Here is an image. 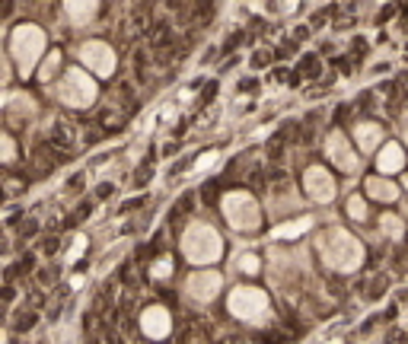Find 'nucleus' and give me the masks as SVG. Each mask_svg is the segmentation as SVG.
Segmentation results:
<instances>
[{"mask_svg":"<svg viewBox=\"0 0 408 344\" xmlns=\"http://www.w3.org/2000/svg\"><path fill=\"white\" fill-rule=\"evenodd\" d=\"M319 255H322V262H325V268H332L338 274H351V271H357L360 264H363V258H367V252H363V242L354 233H348V230H341V226H328L322 236H319Z\"/></svg>","mask_w":408,"mask_h":344,"instance_id":"nucleus-1","label":"nucleus"},{"mask_svg":"<svg viewBox=\"0 0 408 344\" xmlns=\"http://www.w3.org/2000/svg\"><path fill=\"white\" fill-rule=\"evenodd\" d=\"M45 54H48V38H45V29H42V26L20 22L10 32V58H13L20 76L36 74L39 64L45 61Z\"/></svg>","mask_w":408,"mask_h":344,"instance_id":"nucleus-2","label":"nucleus"},{"mask_svg":"<svg viewBox=\"0 0 408 344\" xmlns=\"http://www.w3.org/2000/svg\"><path fill=\"white\" fill-rule=\"evenodd\" d=\"M182 255L195 268H211L223 255V239L211 223H188L182 233Z\"/></svg>","mask_w":408,"mask_h":344,"instance_id":"nucleus-3","label":"nucleus"},{"mask_svg":"<svg viewBox=\"0 0 408 344\" xmlns=\"http://www.w3.org/2000/svg\"><path fill=\"white\" fill-rule=\"evenodd\" d=\"M99 96L96 76H93L86 67H71V70L61 74L58 83V99L64 102L67 108H90Z\"/></svg>","mask_w":408,"mask_h":344,"instance_id":"nucleus-4","label":"nucleus"},{"mask_svg":"<svg viewBox=\"0 0 408 344\" xmlns=\"http://www.w3.org/2000/svg\"><path fill=\"white\" fill-rule=\"evenodd\" d=\"M268 306H271V300L255 284H239L227 296V312L239 322H262L268 316Z\"/></svg>","mask_w":408,"mask_h":344,"instance_id":"nucleus-5","label":"nucleus"},{"mask_svg":"<svg viewBox=\"0 0 408 344\" xmlns=\"http://www.w3.org/2000/svg\"><path fill=\"white\" fill-rule=\"evenodd\" d=\"M220 214L239 233H252L262 223V208H258V201L249 192H227L220 201Z\"/></svg>","mask_w":408,"mask_h":344,"instance_id":"nucleus-6","label":"nucleus"},{"mask_svg":"<svg viewBox=\"0 0 408 344\" xmlns=\"http://www.w3.org/2000/svg\"><path fill=\"white\" fill-rule=\"evenodd\" d=\"M325 156L335 169H341L344 176H357L360 172V156L363 153L357 150V144L351 140L344 131H332L325 137Z\"/></svg>","mask_w":408,"mask_h":344,"instance_id":"nucleus-7","label":"nucleus"},{"mask_svg":"<svg viewBox=\"0 0 408 344\" xmlns=\"http://www.w3.org/2000/svg\"><path fill=\"white\" fill-rule=\"evenodd\" d=\"M80 67H86L93 76H112L118 67V58H115V48L102 38H90L80 45Z\"/></svg>","mask_w":408,"mask_h":344,"instance_id":"nucleus-8","label":"nucleus"},{"mask_svg":"<svg viewBox=\"0 0 408 344\" xmlns=\"http://www.w3.org/2000/svg\"><path fill=\"white\" fill-rule=\"evenodd\" d=\"M303 188H306V198L316 204H332L338 194V182L325 166H309L303 172Z\"/></svg>","mask_w":408,"mask_h":344,"instance_id":"nucleus-9","label":"nucleus"},{"mask_svg":"<svg viewBox=\"0 0 408 344\" xmlns=\"http://www.w3.org/2000/svg\"><path fill=\"white\" fill-rule=\"evenodd\" d=\"M223 290V278H220V271H214V268H198L188 274V284H185V294L195 300V303H211V300H217V294Z\"/></svg>","mask_w":408,"mask_h":344,"instance_id":"nucleus-10","label":"nucleus"},{"mask_svg":"<svg viewBox=\"0 0 408 344\" xmlns=\"http://www.w3.org/2000/svg\"><path fill=\"white\" fill-rule=\"evenodd\" d=\"M141 332L153 341H163L172 332V316L166 306H147L141 312Z\"/></svg>","mask_w":408,"mask_h":344,"instance_id":"nucleus-11","label":"nucleus"},{"mask_svg":"<svg viewBox=\"0 0 408 344\" xmlns=\"http://www.w3.org/2000/svg\"><path fill=\"white\" fill-rule=\"evenodd\" d=\"M398 188L389 176H370L367 182H363V194L370 198V201H379V204H395L398 201Z\"/></svg>","mask_w":408,"mask_h":344,"instance_id":"nucleus-12","label":"nucleus"},{"mask_svg":"<svg viewBox=\"0 0 408 344\" xmlns=\"http://www.w3.org/2000/svg\"><path fill=\"white\" fill-rule=\"evenodd\" d=\"M402 169H405V147L402 144H392V140L383 144L379 153H376V172L392 178L395 172H402Z\"/></svg>","mask_w":408,"mask_h":344,"instance_id":"nucleus-13","label":"nucleus"},{"mask_svg":"<svg viewBox=\"0 0 408 344\" xmlns=\"http://www.w3.org/2000/svg\"><path fill=\"white\" fill-rule=\"evenodd\" d=\"M354 144L360 153H379L383 147V128L376 122H357L354 124Z\"/></svg>","mask_w":408,"mask_h":344,"instance_id":"nucleus-14","label":"nucleus"},{"mask_svg":"<svg viewBox=\"0 0 408 344\" xmlns=\"http://www.w3.org/2000/svg\"><path fill=\"white\" fill-rule=\"evenodd\" d=\"M99 6H102V0H64V13H67V20L74 26L93 22L96 13H99Z\"/></svg>","mask_w":408,"mask_h":344,"instance_id":"nucleus-15","label":"nucleus"},{"mask_svg":"<svg viewBox=\"0 0 408 344\" xmlns=\"http://www.w3.org/2000/svg\"><path fill=\"white\" fill-rule=\"evenodd\" d=\"M4 106H7V115H10L13 122H20V118H32V115H36V102L26 96V92H7Z\"/></svg>","mask_w":408,"mask_h":344,"instance_id":"nucleus-16","label":"nucleus"},{"mask_svg":"<svg viewBox=\"0 0 408 344\" xmlns=\"http://www.w3.org/2000/svg\"><path fill=\"white\" fill-rule=\"evenodd\" d=\"M309 226H312L309 217H297V220H287V223H277V226L271 230V236L274 239H297V236L306 233Z\"/></svg>","mask_w":408,"mask_h":344,"instance_id":"nucleus-17","label":"nucleus"},{"mask_svg":"<svg viewBox=\"0 0 408 344\" xmlns=\"http://www.w3.org/2000/svg\"><path fill=\"white\" fill-rule=\"evenodd\" d=\"M58 70H61V51H58V48H51L48 54H45V61L39 64L36 76H39V83H51V80L58 76Z\"/></svg>","mask_w":408,"mask_h":344,"instance_id":"nucleus-18","label":"nucleus"},{"mask_svg":"<svg viewBox=\"0 0 408 344\" xmlns=\"http://www.w3.org/2000/svg\"><path fill=\"white\" fill-rule=\"evenodd\" d=\"M379 233L389 236V239H402V233H405L402 217H398V214H383V217H379Z\"/></svg>","mask_w":408,"mask_h":344,"instance_id":"nucleus-19","label":"nucleus"},{"mask_svg":"<svg viewBox=\"0 0 408 344\" xmlns=\"http://www.w3.org/2000/svg\"><path fill=\"white\" fill-rule=\"evenodd\" d=\"M236 268H239L242 274H258V271H262V258H258L255 252H242V255L236 258Z\"/></svg>","mask_w":408,"mask_h":344,"instance_id":"nucleus-20","label":"nucleus"},{"mask_svg":"<svg viewBox=\"0 0 408 344\" xmlns=\"http://www.w3.org/2000/svg\"><path fill=\"white\" fill-rule=\"evenodd\" d=\"M348 217L351 220H367V198H360V194H351L348 198Z\"/></svg>","mask_w":408,"mask_h":344,"instance_id":"nucleus-21","label":"nucleus"},{"mask_svg":"<svg viewBox=\"0 0 408 344\" xmlns=\"http://www.w3.org/2000/svg\"><path fill=\"white\" fill-rule=\"evenodd\" d=\"M150 274H153V280H169V274H172V255L156 258L153 268H150Z\"/></svg>","mask_w":408,"mask_h":344,"instance_id":"nucleus-22","label":"nucleus"},{"mask_svg":"<svg viewBox=\"0 0 408 344\" xmlns=\"http://www.w3.org/2000/svg\"><path fill=\"white\" fill-rule=\"evenodd\" d=\"M13 156H16V140H13L10 134H4V137H0V160L13 162Z\"/></svg>","mask_w":408,"mask_h":344,"instance_id":"nucleus-23","label":"nucleus"},{"mask_svg":"<svg viewBox=\"0 0 408 344\" xmlns=\"http://www.w3.org/2000/svg\"><path fill=\"white\" fill-rule=\"evenodd\" d=\"M86 252V236H74V242H71V252H67V262H74V258H80Z\"/></svg>","mask_w":408,"mask_h":344,"instance_id":"nucleus-24","label":"nucleus"},{"mask_svg":"<svg viewBox=\"0 0 408 344\" xmlns=\"http://www.w3.org/2000/svg\"><path fill=\"white\" fill-rule=\"evenodd\" d=\"M217 162V153H204V156H198V162H195V172H207Z\"/></svg>","mask_w":408,"mask_h":344,"instance_id":"nucleus-25","label":"nucleus"},{"mask_svg":"<svg viewBox=\"0 0 408 344\" xmlns=\"http://www.w3.org/2000/svg\"><path fill=\"white\" fill-rule=\"evenodd\" d=\"M71 287H74V290H80V287H83V278H80V274H77V278H71Z\"/></svg>","mask_w":408,"mask_h":344,"instance_id":"nucleus-26","label":"nucleus"},{"mask_svg":"<svg viewBox=\"0 0 408 344\" xmlns=\"http://www.w3.org/2000/svg\"><path fill=\"white\" fill-rule=\"evenodd\" d=\"M402 137H405V147H408V124H405V131H402Z\"/></svg>","mask_w":408,"mask_h":344,"instance_id":"nucleus-27","label":"nucleus"},{"mask_svg":"<svg viewBox=\"0 0 408 344\" xmlns=\"http://www.w3.org/2000/svg\"><path fill=\"white\" fill-rule=\"evenodd\" d=\"M402 185H405V192H408V172H405V182H402Z\"/></svg>","mask_w":408,"mask_h":344,"instance_id":"nucleus-28","label":"nucleus"}]
</instances>
